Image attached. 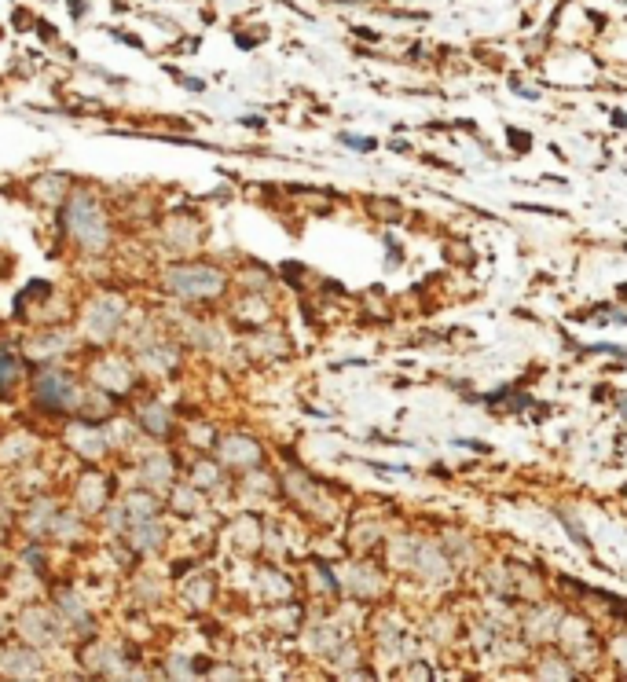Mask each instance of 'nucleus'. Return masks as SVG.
Segmentation results:
<instances>
[{"label": "nucleus", "instance_id": "obj_1", "mask_svg": "<svg viewBox=\"0 0 627 682\" xmlns=\"http://www.w3.org/2000/svg\"><path fill=\"white\" fill-rule=\"evenodd\" d=\"M561 638H565V646L576 660H594L598 653V642H594V631L587 627L583 620H576V616H561Z\"/></svg>", "mask_w": 627, "mask_h": 682}, {"label": "nucleus", "instance_id": "obj_2", "mask_svg": "<svg viewBox=\"0 0 627 682\" xmlns=\"http://www.w3.org/2000/svg\"><path fill=\"white\" fill-rule=\"evenodd\" d=\"M15 375H19V359L11 356V352H0V396H4V393L11 389Z\"/></svg>", "mask_w": 627, "mask_h": 682}, {"label": "nucleus", "instance_id": "obj_3", "mask_svg": "<svg viewBox=\"0 0 627 682\" xmlns=\"http://www.w3.org/2000/svg\"><path fill=\"white\" fill-rule=\"evenodd\" d=\"M609 653H612V660H620V664H627V635H617V638H612V646H609Z\"/></svg>", "mask_w": 627, "mask_h": 682}, {"label": "nucleus", "instance_id": "obj_4", "mask_svg": "<svg viewBox=\"0 0 627 682\" xmlns=\"http://www.w3.org/2000/svg\"><path fill=\"white\" fill-rule=\"evenodd\" d=\"M506 139H510V147H517V151H529V147H532V139L524 136V133H517V128H510Z\"/></svg>", "mask_w": 627, "mask_h": 682}, {"label": "nucleus", "instance_id": "obj_5", "mask_svg": "<svg viewBox=\"0 0 627 682\" xmlns=\"http://www.w3.org/2000/svg\"><path fill=\"white\" fill-rule=\"evenodd\" d=\"M540 675H561V679H572V675H576V667H558V664H543V667H540Z\"/></svg>", "mask_w": 627, "mask_h": 682}, {"label": "nucleus", "instance_id": "obj_6", "mask_svg": "<svg viewBox=\"0 0 627 682\" xmlns=\"http://www.w3.org/2000/svg\"><path fill=\"white\" fill-rule=\"evenodd\" d=\"M341 144H349V147H356V151H370V147H375V139H360V136H341Z\"/></svg>", "mask_w": 627, "mask_h": 682}, {"label": "nucleus", "instance_id": "obj_7", "mask_svg": "<svg viewBox=\"0 0 627 682\" xmlns=\"http://www.w3.org/2000/svg\"><path fill=\"white\" fill-rule=\"evenodd\" d=\"M624 492H627V484H624Z\"/></svg>", "mask_w": 627, "mask_h": 682}]
</instances>
